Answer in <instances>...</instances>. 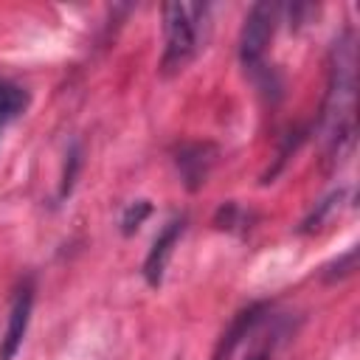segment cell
<instances>
[{
	"instance_id": "1",
	"label": "cell",
	"mask_w": 360,
	"mask_h": 360,
	"mask_svg": "<svg viewBox=\"0 0 360 360\" xmlns=\"http://www.w3.org/2000/svg\"><path fill=\"white\" fill-rule=\"evenodd\" d=\"M354 39L352 34H340L332 45L329 62V90L323 104L326 138L338 155L354 141Z\"/></svg>"
},
{
	"instance_id": "2",
	"label": "cell",
	"mask_w": 360,
	"mask_h": 360,
	"mask_svg": "<svg viewBox=\"0 0 360 360\" xmlns=\"http://www.w3.org/2000/svg\"><path fill=\"white\" fill-rule=\"evenodd\" d=\"M208 6L205 3H166L163 6V56L160 73L172 76L188 68L208 37Z\"/></svg>"
},
{
	"instance_id": "3",
	"label": "cell",
	"mask_w": 360,
	"mask_h": 360,
	"mask_svg": "<svg viewBox=\"0 0 360 360\" xmlns=\"http://www.w3.org/2000/svg\"><path fill=\"white\" fill-rule=\"evenodd\" d=\"M278 6L276 3H256L248 17H245V25H242V34H239V59L248 70H256L267 53V45L276 34V25H278Z\"/></svg>"
},
{
	"instance_id": "4",
	"label": "cell",
	"mask_w": 360,
	"mask_h": 360,
	"mask_svg": "<svg viewBox=\"0 0 360 360\" xmlns=\"http://www.w3.org/2000/svg\"><path fill=\"white\" fill-rule=\"evenodd\" d=\"M186 222H188V217L186 214H177L155 236V242H152V248H149V253L143 259V278L149 281V287H160L163 273H166V264H169V259L174 253V245L180 242V236L186 231Z\"/></svg>"
},
{
	"instance_id": "5",
	"label": "cell",
	"mask_w": 360,
	"mask_h": 360,
	"mask_svg": "<svg viewBox=\"0 0 360 360\" xmlns=\"http://www.w3.org/2000/svg\"><path fill=\"white\" fill-rule=\"evenodd\" d=\"M31 307H34V281L25 278L17 287L11 309H8V326H6V335L0 340V360H11L17 354V349L22 346L25 332H28V321H31Z\"/></svg>"
},
{
	"instance_id": "6",
	"label": "cell",
	"mask_w": 360,
	"mask_h": 360,
	"mask_svg": "<svg viewBox=\"0 0 360 360\" xmlns=\"http://www.w3.org/2000/svg\"><path fill=\"white\" fill-rule=\"evenodd\" d=\"M214 158H217V149L211 143H186V146H180L174 163H177V172H180L188 191H197L205 183V177L214 166Z\"/></svg>"
},
{
	"instance_id": "7",
	"label": "cell",
	"mask_w": 360,
	"mask_h": 360,
	"mask_svg": "<svg viewBox=\"0 0 360 360\" xmlns=\"http://www.w3.org/2000/svg\"><path fill=\"white\" fill-rule=\"evenodd\" d=\"M264 312H267V304H250V307H245L242 312H236V318L231 321L228 332H225L222 340L217 343L214 360H231L233 352H236V346H239V343H242V340L262 323Z\"/></svg>"
},
{
	"instance_id": "8",
	"label": "cell",
	"mask_w": 360,
	"mask_h": 360,
	"mask_svg": "<svg viewBox=\"0 0 360 360\" xmlns=\"http://www.w3.org/2000/svg\"><path fill=\"white\" fill-rule=\"evenodd\" d=\"M25 107H28V93L20 84L0 82V127L14 121Z\"/></svg>"
},
{
	"instance_id": "9",
	"label": "cell",
	"mask_w": 360,
	"mask_h": 360,
	"mask_svg": "<svg viewBox=\"0 0 360 360\" xmlns=\"http://www.w3.org/2000/svg\"><path fill=\"white\" fill-rule=\"evenodd\" d=\"M149 214H152L149 200H135V202H129L127 211H124V217H121V231H124V236L135 233V231L141 228V222H143Z\"/></svg>"
},
{
	"instance_id": "10",
	"label": "cell",
	"mask_w": 360,
	"mask_h": 360,
	"mask_svg": "<svg viewBox=\"0 0 360 360\" xmlns=\"http://www.w3.org/2000/svg\"><path fill=\"white\" fill-rule=\"evenodd\" d=\"M354 264H357V248H349L343 256H338L332 264L323 267V278L326 281H338V278H346L354 273Z\"/></svg>"
},
{
	"instance_id": "11",
	"label": "cell",
	"mask_w": 360,
	"mask_h": 360,
	"mask_svg": "<svg viewBox=\"0 0 360 360\" xmlns=\"http://www.w3.org/2000/svg\"><path fill=\"white\" fill-rule=\"evenodd\" d=\"M79 166H82V152H79V146L73 143L70 152H68V163H65V174H62V186H59V197H68V194H70Z\"/></svg>"
},
{
	"instance_id": "12",
	"label": "cell",
	"mask_w": 360,
	"mask_h": 360,
	"mask_svg": "<svg viewBox=\"0 0 360 360\" xmlns=\"http://www.w3.org/2000/svg\"><path fill=\"white\" fill-rule=\"evenodd\" d=\"M340 197H343V191H335L332 197H326L323 202H318V208H315V211H312V217L301 225V231H304V233H309V231L321 228V225H323V219H326V214H329V211H335V202H340Z\"/></svg>"
},
{
	"instance_id": "13",
	"label": "cell",
	"mask_w": 360,
	"mask_h": 360,
	"mask_svg": "<svg viewBox=\"0 0 360 360\" xmlns=\"http://www.w3.org/2000/svg\"><path fill=\"white\" fill-rule=\"evenodd\" d=\"M245 360H270V349H267V346H259V349H253Z\"/></svg>"
}]
</instances>
